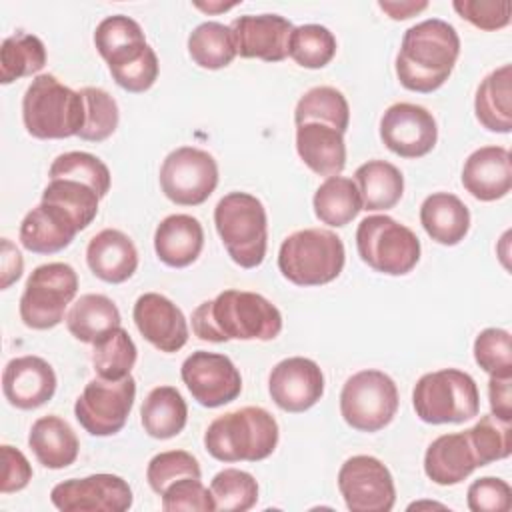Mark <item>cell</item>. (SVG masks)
<instances>
[{
    "label": "cell",
    "mask_w": 512,
    "mask_h": 512,
    "mask_svg": "<svg viewBox=\"0 0 512 512\" xmlns=\"http://www.w3.org/2000/svg\"><path fill=\"white\" fill-rule=\"evenodd\" d=\"M192 330L206 342L274 340L282 332L280 310L262 294L224 290L192 312Z\"/></svg>",
    "instance_id": "cell-1"
},
{
    "label": "cell",
    "mask_w": 512,
    "mask_h": 512,
    "mask_svg": "<svg viewBox=\"0 0 512 512\" xmlns=\"http://www.w3.org/2000/svg\"><path fill=\"white\" fill-rule=\"evenodd\" d=\"M460 56V36L452 24L428 18L410 26L396 54V76L406 90L430 94L454 70Z\"/></svg>",
    "instance_id": "cell-2"
},
{
    "label": "cell",
    "mask_w": 512,
    "mask_h": 512,
    "mask_svg": "<svg viewBox=\"0 0 512 512\" xmlns=\"http://www.w3.org/2000/svg\"><path fill=\"white\" fill-rule=\"evenodd\" d=\"M206 452L220 462H258L278 446V422L260 406H244L210 422L204 432Z\"/></svg>",
    "instance_id": "cell-3"
},
{
    "label": "cell",
    "mask_w": 512,
    "mask_h": 512,
    "mask_svg": "<svg viewBox=\"0 0 512 512\" xmlns=\"http://www.w3.org/2000/svg\"><path fill=\"white\" fill-rule=\"evenodd\" d=\"M86 120L80 92L64 86L52 74H38L22 98V122L30 136L60 140L78 136Z\"/></svg>",
    "instance_id": "cell-4"
},
{
    "label": "cell",
    "mask_w": 512,
    "mask_h": 512,
    "mask_svg": "<svg viewBox=\"0 0 512 512\" xmlns=\"http://www.w3.org/2000/svg\"><path fill=\"white\" fill-rule=\"evenodd\" d=\"M214 226L240 268H256L264 262L268 246V218L264 204L248 192H230L214 208Z\"/></svg>",
    "instance_id": "cell-5"
},
{
    "label": "cell",
    "mask_w": 512,
    "mask_h": 512,
    "mask_svg": "<svg viewBox=\"0 0 512 512\" xmlns=\"http://www.w3.org/2000/svg\"><path fill=\"white\" fill-rule=\"evenodd\" d=\"M346 252L338 234L324 228H304L280 244L278 268L296 286H322L336 280Z\"/></svg>",
    "instance_id": "cell-6"
},
{
    "label": "cell",
    "mask_w": 512,
    "mask_h": 512,
    "mask_svg": "<svg viewBox=\"0 0 512 512\" xmlns=\"http://www.w3.org/2000/svg\"><path fill=\"white\" fill-rule=\"evenodd\" d=\"M416 416L426 424H460L480 410V394L474 378L458 368L428 372L412 390Z\"/></svg>",
    "instance_id": "cell-7"
},
{
    "label": "cell",
    "mask_w": 512,
    "mask_h": 512,
    "mask_svg": "<svg viewBox=\"0 0 512 512\" xmlns=\"http://www.w3.org/2000/svg\"><path fill=\"white\" fill-rule=\"evenodd\" d=\"M356 250L364 264L388 276H404L420 260V240L386 214H372L356 228Z\"/></svg>",
    "instance_id": "cell-8"
},
{
    "label": "cell",
    "mask_w": 512,
    "mask_h": 512,
    "mask_svg": "<svg viewBox=\"0 0 512 512\" xmlns=\"http://www.w3.org/2000/svg\"><path fill=\"white\" fill-rule=\"evenodd\" d=\"M78 292V276L70 264L48 262L36 266L20 296V318L32 330H50L66 316V306Z\"/></svg>",
    "instance_id": "cell-9"
},
{
    "label": "cell",
    "mask_w": 512,
    "mask_h": 512,
    "mask_svg": "<svg viewBox=\"0 0 512 512\" xmlns=\"http://www.w3.org/2000/svg\"><path fill=\"white\" fill-rule=\"evenodd\" d=\"M398 410V388L380 370L352 374L340 392V414L358 432H378L392 422Z\"/></svg>",
    "instance_id": "cell-10"
},
{
    "label": "cell",
    "mask_w": 512,
    "mask_h": 512,
    "mask_svg": "<svg viewBox=\"0 0 512 512\" xmlns=\"http://www.w3.org/2000/svg\"><path fill=\"white\" fill-rule=\"evenodd\" d=\"M136 398V380H90L74 404V416L92 436H112L120 432L130 416Z\"/></svg>",
    "instance_id": "cell-11"
},
{
    "label": "cell",
    "mask_w": 512,
    "mask_h": 512,
    "mask_svg": "<svg viewBox=\"0 0 512 512\" xmlns=\"http://www.w3.org/2000/svg\"><path fill=\"white\" fill-rule=\"evenodd\" d=\"M218 186V164L212 154L194 146L172 150L160 166V188L178 206L206 202Z\"/></svg>",
    "instance_id": "cell-12"
},
{
    "label": "cell",
    "mask_w": 512,
    "mask_h": 512,
    "mask_svg": "<svg viewBox=\"0 0 512 512\" xmlns=\"http://www.w3.org/2000/svg\"><path fill=\"white\" fill-rule=\"evenodd\" d=\"M338 490L350 512H390L396 502L390 470L366 454L352 456L340 466Z\"/></svg>",
    "instance_id": "cell-13"
},
{
    "label": "cell",
    "mask_w": 512,
    "mask_h": 512,
    "mask_svg": "<svg viewBox=\"0 0 512 512\" xmlns=\"http://www.w3.org/2000/svg\"><path fill=\"white\" fill-rule=\"evenodd\" d=\"M182 382L192 398L206 408H218L236 400L242 392V376L234 362L218 352L196 350L180 368Z\"/></svg>",
    "instance_id": "cell-14"
},
{
    "label": "cell",
    "mask_w": 512,
    "mask_h": 512,
    "mask_svg": "<svg viewBox=\"0 0 512 512\" xmlns=\"http://www.w3.org/2000/svg\"><path fill=\"white\" fill-rule=\"evenodd\" d=\"M52 504L62 512H124L132 506V488L122 476L92 474L56 484Z\"/></svg>",
    "instance_id": "cell-15"
},
{
    "label": "cell",
    "mask_w": 512,
    "mask_h": 512,
    "mask_svg": "<svg viewBox=\"0 0 512 512\" xmlns=\"http://www.w3.org/2000/svg\"><path fill=\"white\" fill-rule=\"evenodd\" d=\"M380 138L400 158H422L436 146L438 126L424 106L396 102L380 118Z\"/></svg>",
    "instance_id": "cell-16"
},
{
    "label": "cell",
    "mask_w": 512,
    "mask_h": 512,
    "mask_svg": "<svg viewBox=\"0 0 512 512\" xmlns=\"http://www.w3.org/2000/svg\"><path fill=\"white\" fill-rule=\"evenodd\" d=\"M268 392L284 412H304L324 394V374L320 366L304 356L280 360L268 376Z\"/></svg>",
    "instance_id": "cell-17"
},
{
    "label": "cell",
    "mask_w": 512,
    "mask_h": 512,
    "mask_svg": "<svg viewBox=\"0 0 512 512\" xmlns=\"http://www.w3.org/2000/svg\"><path fill=\"white\" fill-rule=\"evenodd\" d=\"M294 26L280 14H244L232 20L230 32L236 54L264 62H282Z\"/></svg>",
    "instance_id": "cell-18"
},
{
    "label": "cell",
    "mask_w": 512,
    "mask_h": 512,
    "mask_svg": "<svg viewBox=\"0 0 512 512\" xmlns=\"http://www.w3.org/2000/svg\"><path fill=\"white\" fill-rule=\"evenodd\" d=\"M132 318L142 338L160 352H178L188 342V322L182 310L164 294L146 292L138 296Z\"/></svg>",
    "instance_id": "cell-19"
},
{
    "label": "cell",
    "mask_w": 512,
    "mask_h": 512,
    "mask_svg": "<svg viewBox=\"0 0 512 512\" xmlns=\"http://www.w3.org/2000/svg\"><path fill=\"white\" fill-rule=\"evenodd\" d=\"M4 398L18 410H34L56 392V372L40 356L12 358L2 372Z\"/></svg>",
    "instance_id": "cell-20"
},
{
    "label": "cell",
    "mask_w": 512,
    "mask_h": 512,
    "mask_svg": "<svg viewBox=\"0 0 512 512\" xmlns=\"http://www.w3.org/2000/svg\"><path fill=\"white\" fill-rule=\"evenodd\" d=\"M462 186L476 200L494 202L512 188V162L504 146H482L474 150L462 168Z\"/></svg>",
    "instance_id": "cell-21"
},
{
    "label": "cell",
    "mask_w": 512,
    "mask_h": 512,
    "mask_svg": "<svg viewBox=\"0 0 512 512\" xmlns=\"http://www.w3.org/2000/svg\"><path fill=\"white\" fill-rule=\"evenodd\" d=\"M80 232L76 220L60 206L42 202L20 224V244L34 254H54L68 248Z\"/></svg>",
    "instance_id": "cell-22"
},
{
    "label": "cell",
    "mask_w": 512,
    "mask_h": 512,
    "mask_svg": "<svg viewBox=\"0 0 512 512\" xmlns=\"http://www.w3.org/2000/svg\"><path fill=\"white\" fill-rule=\"evenodd\" d=\"M86 264L92 274L108 284L126 282L138 268V250L128 234L104 228L86 246Z\"/></svg>",
    "instance_id": "cell-23"
},
{
    "label": "cell",
    "mask_w": 512,
    "mask_h": 512,
    "mask_svg": "<svg viewBox=\"0 0 512 512\" xmlns=\"http://www.w3.org/2000/svg\"><path fill=\"white\" fill-rule=\"evenodd\" d=\"M296 152L318 176H340L346 166L344 134L326 124L308 122L296 126Z\"/></svg>",
    "instance_id": "cell-24"
},
{
    "label": "cell",
    "mask_w": 512,
    "mask_h": 512,
    "mask_svg": "<svg viewBox=\"0 0 512 512\" xmlns=\"http://www.w3.org/2000/svg\"><path fill=\"white\" fill-rule=\"evenodd\" d=\"M478 468L466 432L442 434L430 442L424 454L426 476L440 486H454Z\"/></svg>",
    "instance_id": "cell-25"
},
{
    "label": "cell",
    "mask_w": 512,
    "mask_h": 512,
    "mask_svg": "<svg viewBox=\"0 0 512 512\" xmlns=\"http://www.w3.org/2000/svg\"><path fill=\"white\" fill-rule=\"evenodd\" d=\"M204 246L202 224L190 214L166 216L154 232V250L170 268H186L200 256Z\"/></svg>",
    "instance_id": "cell-26"
},
{
    "label": "cell",
    "mask_w": 512,
    "mask_h": 512,
    "mask_svg": "<svg viewBox=\"0 0 512 512\" xmlns=\"http://www.w3.org/2000/svg\"><path fill=\"white\" fill-rule=\"evenodd\" d=\"M420 224L434 242L456 246L470 230V210L456 194L434 192L420 206Z\"/></svg>",
    "instance_id": "cell-27"
},
{
    "label": "cell",
    "mask_w": 512,
    "mask_h": 512,
    "mask_svg": "<svg viewBox=\"0 0 512 512\" xmlns=\"http://www.w3.org/2000/svg\"><path fill=\"white\" fill-rule=\"evenodd\" d=\"M28 446L36 460L50 470H62L78 458L80 442L72 426L56 414L38 418L28 434Z\"/></svg>",
    "instance_id": "cell-28"
},
{
    "label": "cell",
    "mask_w": 512,
    "mask_h": 512,
    "mask_svg": "<svg viewBox=\"0 0 512 512\" xmlns=\"http://www.w3.org/2000/svg\"><path fill=\"white\" fill-rule=\"evenodd\" d=\"M512 66L502 64L492 70L478 86L474 96V112L478 122L498 134L512 130Z\"/></svg>",
    "instance_id": "cell-29"
},
{
    "label": "cell",
    "mask_w": 512,
    "mask_h": 512,
    "mask_svg": "<svg viewBox=\"0 0 512 512\" xmlns=\"http://www.w3.org/2000/svg\"><path fill=\"white\" fill-rule=\"evenodd\" d=\"M64 322L76 340L84 344H96L114 328H118L122 318L118 306L108 296L82 294L66 312Z\"/></svg>",
    "instance_id": "cell-30"
},
{
    "label": "cell",
    "mask_w": 512,
    "mask_h": 512,
    "mask_svg": "<svg viewBox=\"0 0 512 512\" xmlns=\"http://www.w3.org/2000/svg\"><path fill=\"white\" fill-rule=\"evenodd\" d=\"M354 182L362 198V210L368 212L390 210L404 194L402 172L386 160H368L358 166Z\"/></svg>",
    "instance_id": "cell-31"
},
{
    "label": "cell",
    "mask_w": 512,
    "mask_h": 512,
    "mask_svg": "<svg viewBox=\"0 0 512 512\" xmlns=\"http://www.w3.org/2000/svg\"><path fill=\"white\" fill-rule=\"evenodd\" d=\"M140 420L148 436L158 440L174 438L184 430L188 420L186 400L174 386H156L148 392L140 408Z\"/></svg>",
    "instance_id": "cell-32"
},
{
    "label": "cell",
    "mask_w": 512,
    "mask_h": 512,
    "mask_svg": "<svg viewBox=\"0 0 512 512\" xmlns=\"http://www.w3.org/2000/svg\"><path fill=\"white\" fill-rule=\"evenodd\" d=\"M312 206L322 224L340 228L358 216L362 210V198L352 178L330 176L314 192Z\"/></svg>",
    "instance_id": "cell-33"
},
{
    "label": "cell",
    "mask_w": 512,
    "mask_h": 512,
    "mask_svg": "<svg viewBox=\"0 0 512 512\" xmlns=\"http://www.w3.org/2000/svg\"><path fill=\"white\" fill-rule=\"evenodd\" d=\"M296 126L318 122L336 128L338 132H346L350 124V106L346 96L332 86H314L304 96H300L294 108Z\"/></svg>",
    "instance_id": "cell-34"
},
{
    "label": "cell",
    "mask_w": 512,
    "mask_h": 512,
    "mask_svg": "<svg viewBox=\"0 0 512 512\" xmlns=\"http://www.w3.org/2000/svg\"><path fill=\"white\" fill-rule=\"evenodd\" d=\"M46 64L44 42L28 32H14L2 40L0 48V82L10 84L18 78L40 72Z\"/></svg>",
    "instance_id": "cell-35"
},
{
    "label": "cell",
    "mask_w": 512,
    "mask_h": 512,
    "mask_svg": "<svg viewBox=\"0 0 512 512\" xmlns=\"http://www.w3.org/2000/svg\"><path fill=\"white\" fill-rule=\"evenodd\" d=\"M106 64L114 82L126 92H134V94H140L152 88L160 70L158 56L148 42L136 44L116 54Z\"/></svg>",
    "instance_id": "cell-36"
},
{
    "label": "cell",
    "mask_w": 512,
    "mask_h": 512,
    "mask_svg": "<svg viewBox=\"0 0 512 512\" xmlns=\"http://www.w3.org/2000/svg\"><path fill=\"white\" fill-rule=\"evenodd\" d=\"M188 54L200 68L220 70L232 64L236 48L230 26L208 20L198 24L188 36Z\"/></svg>",
    "instance_id": "cell-37"
},
{
    "label": "cell",
    "mask_w": 512,
    "mask_h": 512,
    "mask_svg": "<svg viewBox=\"0 0 512 512\" xmlns=\"http://www.w3.org/2000/svg\"><path fill=\"white\" fill-rule=\"evenodd\" d=\"M92 346V366L100 378L122 380L130 376V370L136 364L138 350L134 340L122 326L114 328Z\"/></svg>",
    "instance_id": "cell-38"
},
{
    "label": "cell",
    "mask_w": 512,
    "mask_h": 512,
    "mask_svg": "<svg viewBox=\"0 0 512 512\" xmlns=\"http://www.w3.org/2000/svg\"><path fill=\"white\" fill-rule=\"evenodd\" d=\"M50 180H76L82 182L98 192L100 198H104L110 192V170L108 166L90 152H64L56 156L48 170Z\"/></svg>",
    "instance_id": "cell-39"
},
{
    "label": "cell",
    "mask_w": 512,
    "mask_h": 512,
    "mask_svg": "<svg viewBox=\"0 0 512 512\" xmlns=\"http://www.w3.org/2000/svg\"><path fill=\"white\" fill-rule=\"evenodd\" d=\"M42 202H50L64 208L76 220L78 228L84 230L92 224V220L98 214L100 196L94 188L82 182L58 178L48 182V186L42 192Z\"/></svg>",
    "instance_id": "cell-40"
},
{
    "label": "cell",
    "mask_w": 512,
    "mask_h": 512,
    "mask_svg": "<svg viewBox=\"0 0 512 512\" xmlns=\"http://www.w3.org/2000/svg\"><path fill=\"white\" fill-rule=\"evenodd\" d=\"M336 54L334 34L320 24L296 26L290 34L288 56L302 68H324Z\"/></svg>",
    "instance_id": "cell-41"
},
{
    "label": "cell",
    "mask_w": 512,
    "mask_h": 512,
    "mask_svg": "<svg viewBox=\"0 0 512 512\" xmlns=\"http://www.w3.org/2000/svg\"><path fill=\"white\" fill-rule=\"evenodd\" d=\"M214 506L220 512H246L258 502V482L250 472L238 468L220 470L210 482Z\"/></svg>",
    "instance_id": "cell-42"
},
{
    "label": "cell",
    "mask_w": 512,
    "mask_h": 512,
    "mask_svg": "<svg viewBox=\"0 0 512 512\" xmlns=\"http://www.w3.org/2000/svg\"><path fill=\"white\" fill-rule=\"evenodd\" d=\"M474 450L478 468L496 460H504L512 452V426L494 414L482 416L472 428L464 430Z\"/></svg>",
    "instance_id": "cell-43"
},
{
    "label": "cell",
    "mask_w": 512,
    "mask_h": 512,
    "mask_svg": "<svg viewBox=\"0 0 512 512\" xmlns=\"http://www.w3.org/2000/svg\"><path fill=\"white\" fill-rule=\"evenodd\" d=\"M86 106V120L78 136L86 142H102L110 138L118 128V104L102 88L86 86L80 90Z\"/></svg>",
    "instance_id": "cell-44"
},
{
    "label": "cell",
    "mask_w": 512,
    "mask_h": 512,
    "mask_svg": "<svg viewBox=\"0 0 512 512\" xmlns=\"http://www.w3.org/2000/svg\"><path fill=\"white\" fill-rule=\"evenodd\" d=\"M202 470L198 460L186 450H166L156 454L146 468L150 488L162 496L170 484L182 478H200Z\"/></svg>",
    "instance_id": "cell-45"
},
{
    "label": "cell",
    "mask_w": 512,
    "mask_h": 512,
    "mask_svg": "<svg viewBox=\"0 0 512 512\" xmlns=\"http://www.w3.org/2000/svg\"><path fill=\"white\" fill-rule=\"evenodd\" d=\"M474 360L496 378H512V344L510 332L502 328H486L474 340Z\"/></svg>",
    "instance_id": "cell-46"
},
{
    "label": "cell",
    "mask_w": 512,
    "mask_h": 512,
    "mask_svg": "<svg viewBox=\"0 0 512 512\" xmlns=\"http://www.w3.org/2000/svg\"><path fill=\"white\" fill-rule=\"evenodd\" d=\"M142 42H146V38L140 24L124 14L106 16L94 32V46L106 62Z\"/></svg>",
    "instance_id": "cell-47"
},
{
    "label": "cell",
    "mask_w": 512,
    "mask_h": 512,
    "mask_svg": "<svg viewBox=\"0 0 512 512\" xmlns=\"http://www.w3.org/2000/svg\"><path fill=\"white\" fill-rule=\"evenodd\" d=\"M164 512H212L216 510L210 488L200 478H182L166 488L162 494Z\"/></svg>",
    "instance_id": "cell-48"
},
{
    "label": "cell",
    "mask_w": 512,
    "mask_h": 512,
    "mask_svg": "<svg viewBox=\"0 0 512 512\" xmlns=\"http://www.w3.org/2000/svg\"><path fill=\"white\" fill-rule=\"evenodd\" d=\"M452 8L480 30H500L510 24L512 4L508 0H454Z\"/></svg>",
    "instance_id": "cell-49"
},
{
    "label": "cell",
    "mask_w": 512,
    "mask_h": 512,
    "mask_svg": "<svg viewBox=\"0 0 512 512\" xmlns=\"http://www.w3.org/2000/svg\"><path fill=\"white\" fill-rule=\"evenodd\" d=\"M466 496L472 512H508L512 508V490L502 478H478L468 486Z\"/></svg>",
    "instance_id": "cell-50"
},
{
    "label": "cell",
    "mask_w": 512,
    "mask_h": 512,
    "mask_svg": "<svg viewBox=\"0 0 512 512\" xmlns=\"http://www.w3.org/2000/svg\"><path fill=\"white\" fill-rule=\"evenodd\" d=\"M2 462H4V470H2L0 492L10 494V492H18V490L26 488L28 482L32 480V466H30L28 458L18 448L4 444L2 446Z\"/></svg>",
    "instance_id": "cell-51"
},
{
    "label": "cell",
    "mask_w": 512,
    "mask_h": 512,
    "mask_svg": "<svg viewBox=\"0 0 512 512\" xmlns=\"http://www.w3.org/2000/svg\"><path fill=\"white\" fill-rule=\"evenodd\" d=\"M488 398L490 410L500 420H512V378H496L488 380Z\"/></svg>",
    "instance_id": "cell-52"
},
{
    "label": "cell",
    "mask_w": 512,
    "mask_h": 512,
    "mask_svg": "<svg viewBox=\"0 0 512 512\" xmlns=\"http://www.w3.org/2000/svg\"><path fill=\"white\" fill-rule=\"evenodd\" d=\"M22 270H24L22 254L8 238H2V268H0L2 284H0V288L6 290L12 282H16L22 276Z\"/></svg>",
    "instance_id": "cell-53"
},
{
    "label": "cell",
    "mask_w": 512,
    "mask_h": 512,
    "mask_svg": "<svg viewBox=\"0 0 512 512\" xmlns=\"http://www.w3.org/2000/svg\"><path fill=\"white\" fill-rule=\"evenodd\" d=\"M378 6L392 20H406V18L422 12L424 8H428V2H412V0H406V2H386V0H380Z\"/></svg>",
    "instance_id": "cell-54"
},
{
    "label": "cell",
    "mask_w": 512,
    "mask_h": 512,
    "mask_svg": "<svg viewBox=\"0 0 512 512\" xmlns=\"http://www.w3.org/2000/svg\"><path fill=\"white\" fill-rule=\"evenodd\" d=\"M198 8H202V10H208V12H214V10H228V8H232V6H236V2H232V4H196Z\"/></svg>",
    "instance_id": "cell-55"
}]
</instances>
